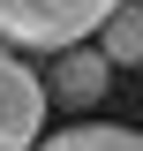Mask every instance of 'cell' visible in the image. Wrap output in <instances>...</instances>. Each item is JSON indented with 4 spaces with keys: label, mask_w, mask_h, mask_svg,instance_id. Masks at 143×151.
I'll return each mask as SVG.
<instances>
[{
    "label": "cell",
    "mask_w": 143,
    "mask_h": 151,
    "mask_svg": "<svg viewBox=\"0 0 143 151\" xmlns=\"http://www.w3.org/2000/svg\"><path fill=\"white\" fill-rule=\"evenodd\" d=\"M121 0H0V38L23 53H68L83 45Z\"/></svg>",
    "instance_id": "6da1fadb"
},
{
    "label": "cell",
    "mask_w": 143,
    "mask_h": 151,
    "mask_svg": "<svg viewBox=\"0 0 143 151\" xmlns=\"http://www.w3.org/2000/svg\"><path fill=\"white\" fill-rule=\"evenodd\" d=\"M45 129V83L15 53H0V151H30Z\"/></svg>",
    "instance_id": "7a4b0ae2"
},
{
    "label": "cell",
    "mask_w": 143,
    "mask_h": 151,
    "mask_svg": "<svg viewBox=\"0 0 143 151\" xmlns=\"http://www.w3.org/2000/svg\"><path fill=\"white\" fill-rule=\"evenodd\" d=\"M113 83V60L98 53V45H68V53H53V83H45V98H68V106H98Z\"/></svg>",
    "instance_id": "3957f363"
},
{
    "label": "cell",
    "mask_w": 143,
    "mask_h": 151,
    "mask_svg": "<svg viewBox=\"0 0 143 151\" xmlns=\"http://www.w3.org/2000/svg\"><path fill=\"white\" fill-rule=\"evenodd\" d=\"M98 53L113 60V68H143V8L136 0H121L106 23H98Z\"/></svg>",
    "instance_id": "277c9868"
},
{
    "label": "cell",
    "mask_w": 143,
    "mask_h": 151,
    "mask_svg": "<svg viewBox=\"0 0 143 151\" xmlns=\"http://www.w3.org/2000/svg\"><path fill=\"white\" fill-rule=\"evenodd\" d=\"M30 151H143V136L136 129H106V121H83V129H60L45 144H30Z\"/></svg>",
    "instance_id": "5b68a950"
}]
</instances>
